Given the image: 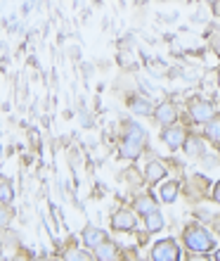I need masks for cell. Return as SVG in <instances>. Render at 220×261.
<instances>
[{
	"label": "cell",
	"mask_w": 220,
	"mask_h": 261,
	"mask_svg": "<svg viewBox=\"0 0 220 261\" xmlns=\"http://www.w3.org/2000/svg\"><path fill=\"white\" fill-rule=\"evenodd\" d=\"M185 242L187 247L192 249V252H211L213 249V238L204 230L201 226H192L185 230Z\"/></svg>",
	"instance_id": "6da1fadb"
},
{
	"label": "cell",
	"mask_w": 220,
	"mask_h": 261,
	"mask_svg": "<svg viewBox=\"0 0 220 261\" xmlns=\"http://www.w3.org/2000/svg\"><path fill=\"white\" fill-rule=\"evenodd\" d=\"M151 259L154 261H178L180 259V249L173 240H161V242L154 245Z\"/></svg>",
	"instance_id": "7a4b0ae2"
},
{
	"label": "cell",
	"mask_w": 220,
	"mask_h": 261,
	"mask_svg": "<svg viewBox=\"0 0 220 261\" xmlns=\"http://www.w3.org/2000/svg\"><path fill=\"white\" fill-rule=\"evenodd\" d=\"M111 223H114V228H118V230H131V228L135 226V216H133L128 209H123V212L114 214Z\"/></svg>",
	"instance_id": "3957f363"
},
{
	"label": "cell",
	"mask_w": 220,
	"mask_h": 261,
	"mask_svg": "<svg viewBox=\"0 0 220 261\" xmlns=\"http://www.w3.org/2000/svg\"><path fill=\"white\" fill-rule=\"evenodd\" d=\"M213 117V107L208 102H194L192 105V119L194 121H211Z\"/></svg>",
	"instance_id": "277c9868"
},
{
	"label": "cell",
	"mask_w": 220,
	"mask_h": 261,
	"mask_svg": "<svg viewBox=\"0 0 220 261\" xmlns=\"http://www.w3.org/2000/svg\"><path fill=\"white\" fill-rule=\"evenodd\" d=\"M164 140L168 143V147H180V145L185 143V130L182 128H166L164 130Z\"/></svg>",
	"instance_id": "5b68a950"
},
{
	"label": "cell",
	"mask_w": 220,
	"mask_h": 261,
	"mask_svg": "<svg viewBox=\"0 0 220 261\" xmlns=\"http://www.w3.org/2000/svg\"><path fill=\"white\" fill-rule=\"evenodd\" d=\"M83 242L88 245V247H97L100 242H104V233L102 230H97V228H85L83 230Z\"/></svg>",
	"instance_id": "8992f818"
},
{
	"label": "cell",
	"mask_w": 220,
	"mask_h": 261,
	"mask_svg": "<svg viewBox=\"0 0 220 261\" xmlns=\"http://www.w3.org/2000/svg\"><path fill=\"white\" fill-rule=\"evenodd\" d=\"M175 117H178V114H175V107H173V105H168V102L161 105V107H159V112H156V119L164 126L173 124V121H175Z\"/></svg>",
	"instance_id": "52a82bcc"
},
{
	"label": "cell",
	"mask_w": 220,
	"mask_h": 261,
	"mask_svg": "<svg viewBox=\"0 0 220 261\" xmlns=\"http://www.w3.org/2000/svg\"><path fill=\"white\" fill-rule=\"evenodd\" d=\"M12 195H14L12 183L7 178H0V202H3V204H10V202H12Z\"/></svg>",
	"instance_id": "ba28073f"
},
{
	"label": "cell",
	"mask_w": 220,
	"mask_h": 261,
	"mask_svg": "<svg viewBox=\"0 0 220 261\" xmlns=\"http://www.w3.org/2000/svg\"><path fill=\"white\" fill-rule=\"evenodd\" d=\"M95 254H97V259L111 261V256H114V245H111V242H100L95 247Z\"/></svg>",
	"instance_id": "9c48e42d"
},
{
	"label": "cell",
	"mask_w": 220,
	"mask_h": 261,
	"mask_svg": "<svg viewBox=\"0 0 220 261\" xmlns=\"http://www.w3.org/2000/svg\"><path fill=\"white\" fill-rule=\"evenodd\" d=\"M161 228H164V219H161V214L151 212L149 216H147V230H149V233H156V230H161Z\"/></svg>",
	"instance_id": "30bf717a"
},
{
	"label": "cell",
	"mask_w": 220,
	"mask_h": 261,
	"mask_svg": "<svg viewBox=\"0 0 220 261\" xmlns=\"http://www.w3.org/2000/svg\"><path fill=\"white\" fill-rule=\"evenodd\" d=\"M131 110L138 112V114H149L151 105L147 102V100H142V97H133V100H131Z\"/></svg>",
	"instance_id": "8fae6325"
},
{
	"label": "cell",
	"mask_w": 220,
	"mask_h": 261,
	"mask_svg": "<svg viewBox=\"0 0 220 261\" xmlns=\"http://www.w3.org/2000/svg\"><path fill=\"white\" fill-rule=\"evenodd\" d=\"M164 173H166V169L159 164V162H151V164H147V178H149V180H159L161 176H164Z\"/></svg>",
	"instance_id": "7c38bea8"
},
{
	"label": "cell",
	"mask_w": 220,
	"mask_h": 261,
	"mask_svg": "<svg viewBox=\"0 0 220 261\" xmlns=\"http://www.w3.org/2000/svg\"><path fill=\"white\" fill-rule=\"evenodd\" d=\"M138 212L145 214V216H149L151 212H156V204H154V199H149V197L138 199Z\"/></svg>",
	"instance_id": "4fadbf2b"
},
{
	"label": "cell",
	"mask_w": 220,
	"mask_h": 261,
	"mask_svg": "<svg viewBox=\"0 0 220 261\" xmlns=\"http://www.w3.org/2000/svg\"><path fill=\"white\" fill-rule=\"evenodd\" d=\"M140 154V145L138 143H131V140H125V145H123V150H121V157H131V159H135Z\"/></svg>",
	"instance_id": "5bb4252c"
},
{
	"label": "cell",
	"mask_w": 220,
	"mask_h": 261,
	"mask_svg": "<svg viewBox=\"0 0 220 261\" xmlns=\"http://www.w3.org/2000/svg\"><path fill=\"white\" fill-rule=\"evenodd\" d=\"M128 140H131V143H142V140H145V130L140 128L138 124H131V128H128Z\"/></svg>",
	"instance_id": "9a60e30c"
},
{
	"label": "cell",
	"mask_w": 220,
	"mask_h": 261,
	"mask_svg": "<svg viewBox=\"0 0 220 261\" xmlns=\"http://www.w3.org/2000/svg\"><path fill=\"white\" fill-rule=\"evenodd\" d=\"M175 195H178V186H175V183H166V186L161 188V199H164V202H173Z\"/></svg>",
	"instance_id": "2e32d148"
},
{
	"label": "cell",
	"mask_w": 220,
	"mask_h": 261,
	"mask_svg": "<svg viewBox=\"0 0 220 261\" xmlns=\"http://www.w3.org/2000/svg\"><path fill=\"white\" fill-rule=\"evenodd\" d=\"M67 261H92V256L88 252H81V249H71V252H67Z\"/></svg>",
	"instance_id": "e0dca14e"
},
{
	"label": "cell",
	"mask_w": 220,
	"mask_h": 261,
	"mask_svg": "<svg viewBox=\"0 0 220 261\" xmlns=\"http://www.w3.org/2000/svg\"><path fill=\"white\" fill-rule=\"evenodd\" d=\"M206 130H208V136L213 138V140H220V117L218 119H211Z\"/></svg>",
	"instance_id": "ac0fdd59"
},
{
	"label": "cell",
	"mask_w": 220,
	"mask_h": 261,
	"mask_svg": "<svg viewBox=\"0 0 220 261\" xmlns=\"http://www.w3.org/2000/svg\"><path fill=\"white\" fill-rule=\"evenodd\" d=\"M10 223V212H7L5 206H0V228H5Z\"/></svg>",
	"instance_id": "d6986e66"
},
{
	"label": "cell",
	"mask_w": 220,
	"mask_h": 261,
	"mask_svg": "<svg viewBox=\"0 0 220 261\" xmlns=\"http://www.w3.org/2000/svg\"><path fill=\"white\" fill-rule=\"evenodd\" d=\"M213 10H215V14H218V17H220V0H218V3H215V5H213Z\"/></svg>",
	"instance_id": "ffe728a7"
},
{
	"label": "cell",
	"mask_w": 220,
	"mask_h": 261,
	"mask_svg": "<svg viewBox=\"0 0 220 261\" xmlns=\"http://www.w3.org/2000/svg\"><path fill=\"white\" fill-rule=\"evenodd\" d=\"M215 199L220 202V183H218V188H215Z\"/></svg>",
	"instance_id": "44dd1931"
},
{
	"label": "cell",
	"mask_w": 220,
	"mask_h": 261,
	"mask_svg": "<svg viewBox=\"0 0 220 261\" xmlns=\"http://www.w3.org/2000/svg\"><path fill=\"white\" fill-rule=\"evenodd\" d=\"M215 50H218V55H220V41H215Z\"/></svg>",
	"instance_id": "7402d4cb"
},
{
	"label": "cell",
	"mask_w": 220,
	"mask_h": 261,
	"mask_svg": "<svg viewBox=\"0 0 220 261\" xmlns=\"http://www.w3.org/2000/svg\"><path fill=\"white\" fill-rule=\"evenodd\" d=\"M215 259H218V261H220V249H218V254H215Z\"/></svg>",
	"instance_id": "603a6c76"
},
{
	"label": "cell",
	"mask_w": 220,
	"mask_h": 261,
	"mask_svg": "<svg viewBox=\"0 0 220 261\" xmlns=\"http://www.w3.org/2000/svg\"><path fill=\"white\" fill-rule=\"evenodd\" d=\"M194 261H206V259H194Z\"/></svg>",
	"instance_id": "cb8c5ba5"
},
{
	"label": "cell",
	"mask_w": 220,
	"mask_h": 261,
	"mask_svg": "<svg viewBox=\"0 0 220 261\" xmlns=\"http://www.w3.org/2000/svg\"><path fill=\"white\" fill-rule=\"evenodd\" d=\"M38 261H45V259H38Z\"/></svg>",
	"instance_id": "d4e9b609"
},
{
	"label": "cell",
	"mask_w": 220,
	"mask_h": 261,
	"mask_svg": "<svg viewBox=\"0 0 220 261\" xmlns=\"http://www.w3.org/2000/svg\"><path fill=\"white\" fill-rule=\"evenodd\" d=\"M218 81H220V76H218Z\"/></svg>",
	"instance_id": "484cf974"
}]
</instances>
